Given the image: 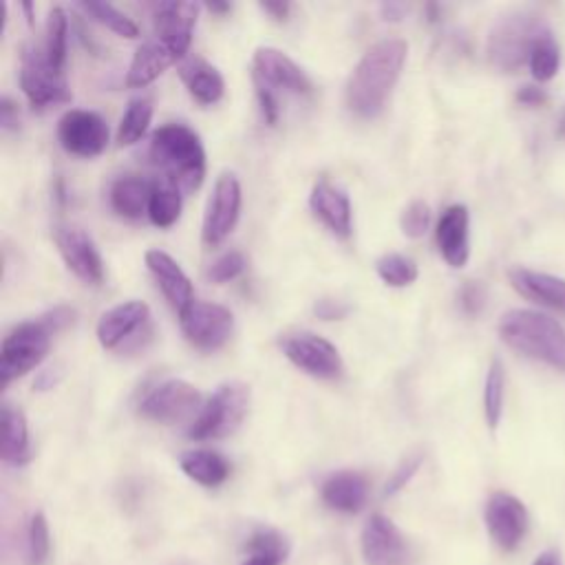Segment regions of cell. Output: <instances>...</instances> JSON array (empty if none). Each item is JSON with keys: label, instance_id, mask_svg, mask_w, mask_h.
Here are the masks:
<instances>
[{"label": "cell", "instance_id": "8", "mask_svg": "<svg viewBox=\"0 0 565 565\" xmlns=\"http://www.w3.org/2000/svg\"><path fill=\"white\" fill-rule=\"evenodd\" d=\"M280 350L292 365L314 378L339 380L345 372L339 347L314 332L286 334L280 339Z\"/></svg>", "mask_w": 565, "mask_h": 565}, {"label": "cell", "instance_id": "36", "mask_svg": "<svg viewBox=\"0 0 565 565\" xmlns=\"http://www.w3.org/2000/svg\"><path fill=\"white\" fill-rule=\"evenodd\" d=\"M52 556V532L47 517L34 512L27 525V565H45Z\"/></svg>", "mask_w": 565, "mask_h": 565}, {"label": "cell", "instance_id": "16", "mask_svg": "<svg viewBox=\"0 0 565 565\" xmlns=\"http://www.w3.org/2000/svg\"><path fill=\"white\" fill-rule=\"evenodd\" d=\"M486 528L490 539L503 550V552H512L519 547V543L523 541L525 532H528V510L521 503V499H517L510 492H492L488 503H486Z\"/></svg>", "mask_w": 565, "mask_h": 565}, {"label": "cell", "instance_id": "37", "mask_svg": "<svg viewBox=\"0 0 565 565\" xmlns=\"http://www.w3.org/2000/svg\"><path fill=\"white\" fill-rule=\"evenodd\" d=\"M528 65H530L534 80H539V82H547L556 76L558 65H561V54H558V45L554 43L552 36H545L536 43V47L530 54Z\"/></svg>", "mask_w": 565, "mask_h": 565}, {"label": "cell", "instance_id": "41", "mask_svg": "<svg viewBox=\"0 0 565 565\" xmlns=\"http://www.w3.org/2000/svg\"><path fill=\"white\" fill-rule=\"evenodd\" d=\"M459 306H462V310L468 317H475V314H479L484 310L486 292H484V288L479 286V282H475V280L466 282V286L459 292Z\"/></svg>", "mask_w": 565, "mask_h": 565}, {"label": "cell", "instance_id": "26", "mask_svg": "<svg viewBox=\"0 0 565 565\" xmlns=\"http://www.w3.org/2000/svg\"><path fill=\"white\" fill-rule=\"evenodd\" d=\"M290 541L276 528L258 525L243 543L241 565H282L290 556Z\"/></svg>", "mask_w": 565, "mask_h": 565}, {"label": "cell", "instance_id": "28", "mask_svg": "<svg viewBox=\"0 0 565 565\" xmlns=\"http://www.w3.org/2000/svg\"><path fill=\"white\" fill-rule=\"evenodd\" d=\"M0 422H3V448L0 457L10 466H25L32 459L30 429L25 413L12 405H3L0 411Z\"/></svg>", "mask_w": 565, "mask_h": 565}, {"label": "cell", "instance_id": "3", "mask_svg": "<svg viewBox=\"0 0 565 565\" xmlns=\"http://www.w3.org/2000/svg\"><path fill=\"white\" fill-rule=\"evenodd\" d=\"M151 162L162 170V179L181 192H192L206 175V151L199 135L179 122L159 126L151 137Z\"/></svg>", "mask_w": 565, "mask_h": 565}, {"label": "cell", "instance_id": "24", "mask_svg": "<svg viewBox=\"0 0 565 565\" xmlns=\"http://www.w3.org/2000/svg\"><path fill=\"white\" fill-rule=\"evenodd\" d=\"M148 321V306L142 301H126L100 317L98 341L104 350H115L133 332H137Z\"/></svg>", "mask_w": 565, "mask_h": 565}, {"label": "cell", "instance_id": "45", "mask_svg": "<svg viewBox=\"0 0 565 565\" xmlns=\"http://www.w3.org/2000/svg\"><path fill=\"white\" fill-rule=\"evenodd\" d=\"M517 102L523 104V107H543L547 102V93L539 87H521L519 93H517Z\"/></svg>", "mask_w": 565, "mask_h": 565}, {"label": "cell", "instance_id": "42", "mask_svg": "<svg viewBox=\"0 0 565 565\" xmlns=\"http://www.w3.org/2000/svg\"><path fill=\"white\" fill-rule=\"evenodd\" d=\"M254 85H256V96H258V104H261L265 122L267 124H276V120H278V98H276V91H272L269 87H265L261 82H254Z\"/></svg>", "mask_w": 565, "mask_h": 565}, {"label": "cell", "instance_id": "5", "mask_svg": "<svg viewBox=\"0 0 565 565\" xmlns=\"http://www.w3.org/2000/svg\"><path fill=\"white\" fill-rule=\"evenodd\" d=\"M250 409V387L239 380L223 383L214 389L199 416L188 426V437L197 442L221 440L232 435Z\"/></svg>", "mask_w": 565, "mask_h": 565}, {"label": "cell", "instance_id": "19", "mask_svg": "<svg viewBox=\"0 0 565 565\" xmlns=\"http://www.w3.org/2000/svg\"><path fill=\"white\" fill-rule=\"evenodd\" d=\"M310 208L336 236H352V201L341 186L330 179H319L310 195Z\"/></svg>", "mask_w": 565, "mask_h": 565}, {"label": "cell", "instance_id": "6", "mask_svg": "<svg viewBox=\"0 0 565 565\" xmlns=\"http://www.w3.org/2000/svg\"><path fill=\"white\" fill-rule=\"evenodd\" d=\"M550 36V30L539 16L512 14L497 23L488 38L490 63L506 74H514L528 60L541 38Z\"/></svg>", "mask_w": 565, "mask_h": 565}, {"label": "cell", "instance_id": "4", "mask_svg": "<svg viewBox=\"0 0 565 565\" xmlns=\"http://www.w3.org/2000/svg\"><path fill=\"white\" fill-rule=\"evenodd\" d=\"M499 336L510 350L565 372V330L554 319L532 310H510L499 321Z\"/></svg>", "mask_w": 565, "mask_h": 565}, {"label": "cell", "instance_id": "29", "mask_svg": "<svg viewBox=\"0 0 565 565\" xmlns=\"http://www.w3.org/2000/svg\"><path fill=\"white\" fill-rule=\"evenodd\" d=\"M179 466L181 470L197 484L206 486V488H217L221 486L228 477H230V462L210 448H195V451H186L179 457Z\"/></svg>", "mask_w": 565, "mask_h": 565}, {"label": "cell", "instance_id": "31", "mask_svg": "<svg viewBox=\"0 0 565 565\" xmlns=\"http://www.w3.org/2000/svg\"><path fill=\"white\" fill-rule=\"evenodd\" d=\"M153 120V100L146 96H137L129 102L120 129H118V144L120 146H131L142 140L146 133L148 124Z\"/></svg>", "mask_w": 565, "mask_h": 565}, {"label": "cell", "instance_id": "21", "mask_svg": "<svg viewBox=\"0 0 565 565\" xmlns=\"http://www.w3.org/2000/svg\"><path fill=\"white\" fill-rule=\"evenodd\" d=\"M468 208L462 203L448 206L435 230L437 247L444 256V261L451 267H464L470 256V243H468Z\"/></svg>", "mask_w": 565, "mask_h": 565}, {"label": "cell", "instance_id": "33", "mask_svg": "<svg viewBox=\"0 0 565 565\" xmlns=\"http://www.w3.org/2000/svg\"><path fill=\"white\" fill-rule=\"evenodd\" d=\"M503 394H506V374L499 361H492L484 383V416L490 429L499 426L503 413Z\"/></svg>", "mask_w": 565, "mask_h": 565}, {"label": "cell", "instance_id": "17", "mask_svg": "<svg viewBox=\"0 0 565 565\" xmlns=\"http://www.w3.org/2000/svg\"><path fill=\"white\" fill-rule=\"evenodd\" d=\"M144 261L155 276L157 286L162 288L166 301L177 314H184L192 303H195V292L192 282L181 269V265L164 250H148L144 254Z\"/></svg>", "mask_w": 565, "mask_h": 565}, {"label": "cell", "instance_id": "30", "mask_svg": "<svg viewBox=\"0 0 565 565\" xmlns=\"http://www.w3.org/2000/svg\"><path fill=\"white\" fill-rule=\"evenodd\" d=\"M179 214H181V190L166 179H157L148 203L151 221L157 228H170L179 219Z\"/></svg>", "mask_w": 565, "mask_h": 565}, {"label": "cell", "instance_id": "35", "mask_svg": "<svg viewBox=\"0 0 565 565\" xmlns=\"http://www.w3.org/2000/svg\"><path fill=\"white\" fill-rule=\"evenodd\" d=\"M78 8L87 16L98 21L100 25L115 32L118 36H124V38H137L140 36L137 25L126 14H122L118 8H113L111 3H80Z\"/></svg>", "mask_w": 565, "mask_h": 565}, {"label": "cell", "instance_id": "11", "mask_svg": "<svg viewBox=\"0 0 565 565\" xmlns=\"http://www.w3.org/2000/svg\"><path fill=\"white\" fill-rule=\"evenodd\" d=\"M367 565H411V547L400 528L383 512H374L361 536Z\"/></svg>", "mask_w": 565, "mask_h": 565}, {"label": "cell", "instance_id": "13", "mask_svg": "<svg viewBox=\"0 0 565 565\" xmlns=\"http://www.w3.org/2000/svg\"><path fill=\"white\" fill-rule=\"evenodd\" d=\"M252 78L269 87L272 91H290L297 96L312 93L310 76L286 54L276 47H258L252 58Z\"/></svg>", "mask_w": 565, "mask_h": 565}, {"label": "cell", "instance_id": "15", "mask_svg": "<svg viewBox=\"0 0 565 565\" xmlns=\"http://www.w3.org/2000/svg\"><path fill=\"white\" fill-rule=\"evenodd\" d=\"M56 245L67 263V267L91 286H100L104 280V261L96 241L78 225L63 223L54 230Z\"/></svg>", "mask_w": 565, "mask_h": 565}, {"label": "cell", "instance_id": "1", "mask_svg": "<svg viewBox=\"0 0 565 565\" xmlns=\"http://www.w3.org/2000/svg\"><path fill=\"white\" fill-rule=\"evenodd\" d=\"M407 54L409 45L400 38L378 41L363 54L345 87L347 107L358 118L369 120L385 111L387 100L400 80Z\"/></svg>", "mask_w": 565, "mask_h": 565}, {"label": "cell", "instance_id": "48", "mask_svg": "<svg viewBox=\"0 0 565 565\" xmlns=\"http://www.w3.org/2000/svg\"><path fill=\"white\" fill-rule=\"evenodd\" d=\"M208 10L214 14H225L232 10V5L230 3H208Z\"/></svg>", "mask_w": 565, "mask_h": 565}, {"label": "cell", "instance_id": "27", "mask_svg": "<svg viewBox=\"0 0 565 565\" xmlns=\"http://www.w3.org/2000/svg\"><path fill=\"white\" fill-rule=\"evenodd\" d=\"M155 181H148L140 175H122L113 181L109 201L111 208L124 217V219H142V214H148V203L153 195Z\"/></svg>", "mask_w": 565, "mask_h": 565}, {"label": "cell", "instance_id": "44", "mask_svg": "<svg viewBox=\"0 0 565 565\" xmlns=\"http://www.w3.org/2000/svg\"><path fill=\"white\" fill-rule=\"evenodd\" d=\"M0 124H3L5 131H16L21 124V115H19V107L14 104L12 98H3L0 100Z\"/></svg>", "mask_w": 565, "mask_h": 565}, {"label": "cell", "instance_id": "39", "mask_svg": "<svg viewBox=\"0 0 565 565\" xmlns=\"http://www.w3.org/2000/svg\"><path fill=\"white\" fill-rule=\"evenodd\" d=\"M247 261H245V254L239 252V250H228L223 252L208 269V278L212 282H228L232 278H236L239 274H243Z\"/></svg>", "mask_w": 565, "mask_h": 565}, {"label": "cell", "instance_id": "47", "mask_svg": "<svg viewBox=\"0 0 565 565\" xmlns=\"http://www.w3.org/2000/svg\"><path fill=\"white\" fill-rule=\"evenodd\" d=\"M532 565H561V558H558V554H556V552L547 550V552L539 554V556H536V561H534Z\"/></svg>", "mask_w": 565, "mask_h": 565}, {"label": "cell", "instance_id": "18", "mask_svg": "<svg viewBox=\"0 0 565 565\" xmlns=\"http://www.w3.org/2000/svg\"><path fill=\"white\" fill-rule=\"evenodd\" d=\"M199 5L195 3H159L153 12V25H155V38L170 45L181 60L186 58L190 43H192V30L197 23Z\"/></svg>", "mask_w": 565, "mask_h": 565}, {"label": "cell", "instance_id": "23", "mask_svg": "<svg viewBox=\"0 0 565 565\" xmlns=\"http://www.w3.org/2000/svg\"><path fill=\"white\" fill-rule=\"evenodd\" d=\"M175 63H181V56L164 41L153 38L135 52L131 67L126 71V85L131 89H142V87L155 82Z\"/></svg>", "mask_w": 565, "mask_h": 565}, {"label": "cell", "instance_id": "20", "mask_svg": "<svg viewBox=\"0 0 565 565\" xmlns=\"http://www.w3.org/2000/svg\"><path fill=\"white\" fill-rule=\"evenodd\" d=\"M508 278L521 297L565 314V278L528 267H512Z\"/></svg>", "mask_w": 565, "mask_h": 565}, {"label": "cell", "instance_id": "12", "mask_svg": "<svg viewBox=\"0 0 565 565\" xmlns=\"http://www.w3.org/2000/svg\"><path fill=\"white\" fill-rule=\"evenodd\" d=\"M241 214V184L234 173H221L214 181L206 217H203V243L219 245L236 225Z\"/></svg>", "mask_w": 565, "mask_h": 565}, {"label": "cell", "instance_id": "2", "mask_svg": "<svg viewBox=\"0 0 565 565\" xmlns=\"http://www.w3.org/2000/svg\"><path fill=\"white\" fill-rule=\"evenodd\" d=\"M74 310L56 308L36 321L14 328L0 347V385L8 387L12 380L36 369L47 358L52 339L74 323Z\"/></svg>", "mask_w": 565, "mask_h": 565}, {"label": "cell", "instance_id": "38", "mask_svg": "<svg viewBox=\"0 0 565 565\" xmlns=\"http://www.w3.org/2000/svg\"><path fill=\"white\" fill-rule=\"evenodd\" d=\"M429 223H431V208L422 199H413L400 217V228L411 239H420L429 230Z\"/></svg>", "mask_w": 565, "mask_h": 565}, {"label": "cell", "instance_id": "14", "mask_svg": "<svg viewBox=\"0 0 565 565\" xmlns=\"http://www.w3.org/2000/svg\"><path fill=\"white\" fill-rule=\"evenodd\" d=\"M63 148L78 157H98L109 144V126L96 111L71 109L58 122Z\"/></svg>", "mask_w": 565, "mask_h": 565}, {"label": "cell", "instance_id": "9", "mask_svg": "<svg viewBox=\"0 0 565 565\" xmlns=\"http://www.w3.org/2000/svg\"><path fill=\"white\" fill-rule=\"evenodd\" d=\"M201 407V394L195 385L170 378L151 389L140 402V416L159 424H177L188 418H197V409ZM201 411V409H199Z\"/></svg>", "mask_w": 565, "mask_h": 565}, {"label": "cell", "instance_id": "40", "mask_svg": "<svg viewBox=\"0 0 565 565\" xmlns=\"http://www.w3.org/2000/svg\"><path fill=\"white\" fill-rule=\"evenodd\" d=\"M420 464H422V455H411V457L402 459V464L394 470V475L389 477V481L385 486V497H391L398 490H402L411 481V477L418 473Z\"/></svg>", "mask_w": 565, "mask_h": 565}, {"label": "cell", "instance_id": "22", "mask_svg": "<svg viewBox=\"0 0 565 565\" xmlns=\"http://www.w3.org/2000/svg\"><path fill=\"white\" fill-rule=\"evenodd\" d=\"M321 497L328 508L343 514H356L369 499V481L358 470H339L323 481Z\"/></svg>", "mask_w": 565, "mask_h": 565}, {"label": "cell", "instance_id": "10", "mask_svg": "<svg viewBox=\"0 0 565 565\" xmlns=\"http://www.w3.org/2000/svg\"><path fill=\"white\" fill-rule=\"evenodd\" d=\"M179 323L188 343L203 352L223 347L234 330V317L228 308L197 299L184 314H179Z\"/></svg>", "mask_w": 565, "mask_h": 565}, {"label": "cell", "instance_id": "7", "mask_svg": "<svg viewBox=\"0 0 565 565\" xmlns=\"http://www.w3.org/2000/svg\"><path fill=\"white\" fill-rule=\"evenodd\" d=\"M21 87L27 100L38 107H52L71 100V89L65 69H58L43 49V43H32L21 58Z\"/></svg>", "mask_w": 565, "mask_h": 565}, {"label": "cell", "instance_id": "34", "mask_svg": "<svg viewBox=\"0 0 565 565\" xmlns=\"http://www.w3.org/2000/svg\"><path fill=\"white\" fill-rule=\"evenodd\" d=\"M376 272L391 288H407L420 274L416 261L405 256V254H398V252L383 254L376 261Z\"/></svg>", "mask_w": 565, "mask_h": 565}, {"label": "cell", "instance_id": "43", "mask_svg": "<svg viewBox=\"0 0 565 565\" xmlns=\"http://www.w3.org/2000/svg\"><path fill=\"white\" fill-rule=\"evenodd\" d=\"M347 312H350V308L345 303H341V301L323 299V301H319L314 306V314L319 319H323V321H341V319L347 317Z\"/></svg>", "mask_w": 565, "mask_h": 565}, {"label": "cell", "instance_id": "46", "mask_svg": "<svg viewBox=\"0 0 565 565\" xmlns=\"http://www.w3.org/2000/svg\"><path fill=\"white\" fill-rule=\"evenodd\" d=\"M261 10L269 14L274 21H288L292 5L290 3H261Z\"/></svg>", "mask_w": 565, "mask_h": 565}, {"label": "cell", "instance_id": "25", "mask_svg": "<svg viewBox=\"0 0 565 565\" xmlns=\"http://www.w3.org/2000/svg\"><path fill=\"white\" fill-rule=\"evenodd\" d=\"M179 76H181L188 93L199 104H214L225 93V80H223L221 71L199 56H186L179 63Z\"/></svg>", "mask_w": 565, "mask_h": 565}, {"label": "cell", "instance_id": "32", "mask_svg": "<svg viewBox=\"0 0 565 565\" xmlns=\"http://www.w3.org/2000/svg\"><path fill=\"white\" fill-rule=\"evenodd\" d=\"M67 36H69V21L63 8H54L47 14L45 23V38H43V49L49 56V60L58 67L65 69L67 63Z\"/></svg>", "mask_w": 565, "mask_h": 565}]
</instances>
